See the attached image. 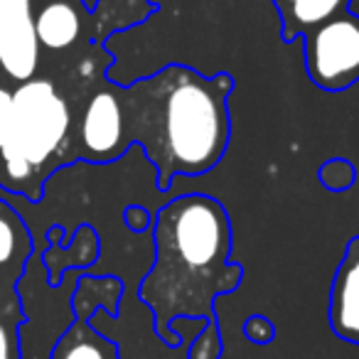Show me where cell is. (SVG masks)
<instances>
[{
	"mask_svg": "<svg viewBox=\"0 0 359 359\" xmlns=\"http://www.w3.org/2000/svg\"><path fill=\"white\" fill-rule=\"evenodd\" d=\"M330 330L342 342L359 347V234L344 249L330 285Z\"/></svg>",
	"mask_w": 359,
	"mask_h": 359,
	"instance_id": "obj_8",
	"label": "cell"
},
{
	"mask_svg": "<svg viewBox=\"0 0 359 359\" xmlns=\"http://www.w3.org/2000/svg\"><path fill=\"white\" fill-rule=\"evenodd\" d=\"M244 334L254 344H269L276 337V327L266 315H251L244 323Z\"/></svg>",
	"mask_w": 359,
	"mask_h": 359,
	"instance_id": "obj_16",
	"label": "cell"
},
{
	"mask_svg": "<svg viewBox=\"0 0 359 359\" xmlns=\"http://www.w3.org/2000/svg\"><path fill=\"white\" fill-rule=\"evenodd\" d=\"M32 239L11 205L0 200V278L20 280L32 261Z\"/></svg>",
	"mask_w": 359,
	"mask_h": 359,
	"instance_id": "obj_10",
	"label": "cell"
},
{
	"mask_svg": "<svg viewBox=\"0 0 359 359\" xmlns=\"http://www.w3.org/2000/svg\"><path fill=\"white\" fill-rule=\"evenodd\" d=\"M349 0H290L288 11H285V20L290 27H285V40L298 30H313V27L323 25L325 20L344 13Z\"/></svg>",
	"mask_w": 359,
	"mask_h": 359,
	"instance_id": "obj_13",
	"label": "cell"
},
{
	"mask_svg": "<svg viewBox=\"0 0 359 359\" xmlns=\"http://www.w3.org/2000/svg\"><path fill=\"white\" fill-rule=\"evenodd\" d=\"M37 67L40 42L32 0H0V69L22 84L35 79Z\"/></svg>",
	"mask_w": 359,
	"mask_h": 359,
	"instance_id": "obj_6",
	"label": "cell"
},
{
	"mask_svg": "<svg viewBox=\"0 0 359 359\" xmlns=\"http://www.w3.org/2000/svg\"><path fill=\"white\" fill-rule=\"evenodd\" d=\"M285 3H290V0H285Z\"/></svg>",
	"mask_w": 359,
	"mask_h": 359,
	"instance_id": "obj_19",
	"label": "cell"
},
{
	"mask_svg": "<svg viewBox=\"0 0 359 359\" xmlns=\"http://www.w3.org/2000/svg\"><path fill=\"white\" fill-rule=\"evenodd\" d=\"M35 32L45 50H69L81 35L79 11L72 0H50L35 13Z\"/></svg>",
	"mask_w": 359,
	"mask_h": 359,
	"instance_id": "obj_11",
	"label": "cell"
},
{
	"mask_svg": "<svg viewBox=\"0 0 359 359\" xmlns=\"http://www.w3.org/2000/svg\"><path fill=\"white\" fill-rule=\"evenodd\" d=\"M79 155L91 163L116 160L126 148L123 106L116 91L101 89L86 104L79 121Z\"/></svg>",
	"mask_w": 359,
	"mask_h": 359,
	"instance_id": "obj_7",
	"label": "cell"
},
{
	"mask_svg": "<svg viewBox=\"0 0 359 359\" xmlns=\"http://www.w3.org/2000/svg\"><path fill=\"white\" fill-rule=\"evenodd\" d=\"M318 177L330 192H344L352 187L354 177H357V170H354V165L349 160L332 158L320 168Z\"/></svg>",
	"mask_w": 359,
	"mask_h": 359,
	"instance_id": "obj_14",
	"label": "cell"
},
{
	"mask_svg": "<svg viewBox=\"0 0 359 359\" xmlns=\"http://www.w3.org/2000/svg\"><path fill=\"white\" fill-rule=\"evenodd\" d=\"M69 128V106L50 79L18 84L13 91V130L0 150V187L40 200L42 172L62 153Z\"/></svg>",
	"mask_w": 359,
	"mask_h": 359,
	"instance_id": "obj_3",
	"label": "cell"
},
{
	"mask_svg": "<svg viewBox=\"0 0 359 359\" xmlns=\"http://www.w3.org/2000/svg\"><path fill=\"white\" fill-rule=\"evenodd\" d=\"M99 251L101 244L94 226L81 224L74 231V239L65 249H60V229L57 226L50 229V249L42 254V264L47 269V283L57 288L69 271H89L99 259Z\"/></svg>",
	"mask_w": 359,
	"mask_h": 359,
	"instance_id": "obj_9",
	"label": "cell"
},
{
	"mask_svg": "<svg viewBox=\"0 0 359 359\" xmlns=\"http://www.w3.org/2000/svg\"><path fill=\"white\" fill-rule=\"evenodd\" d=\"M153 266L138 295L153 313V330L168 347L182 334L177 320H202L207 332H219L215 303L234 293L244 269L231 264V222L219 200L190 192L170 200L153 219Z\"/></svg>",
	"mask_w": 359,
	"mask_h": 359,
	"instance_id": "obj_1",
	"label": "cell"
},
{
	"mask_svg": "<svg viewBox=\"0 0 359 359\" xmlns=\"http://www.w3.org/2000/svg\"><path fill=\"white\" fill-rule=\"evenodd\" d=\"M229 74L212 79L182 65L121 91L126 143L140 140L158 168V185L172 177H202L222 163L231 138Z\"/></svg>",
	"mask_w": 359,
	"mask_h": 359,
	"instance_id": "obj_2",
	"label": "cell"
},
{
	"mask_svg": "<svg viewBox=\"0 0 359 359\" xmlns=\"http://www.w3.org/2000/svg\"><path fill=\"white\" fill-rule=\"evenodd\" d=\"M13 130V91L0 86V150L6 148Z\"/></svg>",
	"mask_w": 359,
	"mask_h": 359,
	"instance_id": "obj_17",
	"label": "cell"
},
{
	"mask_svg": "<svg viewBox=\"0 0 359 359\" xmlns=\"http://www.w3.org/2000/svg\"><path fill=\"white\" fill-rule=\"evenodd\" d=\"M20 280L0 278V359H22V337L20 330L27 315L22 308Z\"/></svg>",
	"mask_w": 359,
	"mask_h": 359,
	"instance_id": "obj_12",
	"label": "cell"
},
{
	"mask_svg": "<svg viewBox=\"0 0 359 359\" xmlns=\"http://www.w3.org/2000/svg\"><path fill=\"white\" fill-rule=\"evenodd\" d=\"M305 69L323 91H344L359 81V15L339 13L305 32Z\"/></svg>",
	"mask_w": 359,
	"mask_h": 359,
	"instance_id": "obj_5",
	"label": "cell"
},
{
	"mask_svg": "<svg viewBox=\"0 0 359 359\" xmlns=\"http://www.w3.org/2000/svg\"><path fill=\"white\" fill-rule=\"evenodd\" d=\"M153 219H155V217L140 205H130V207H126V212H123V222H126V226H128L130 231L153 229Z\"/></svg>",
	"mask_w": 359,
	"mask_h": 359,
	"instance_id": "obj_18",
	"label": "cell"
},
{
	"mask_svg": "<svg viewBox=\"0 0 359 359\" xmlns=\"http://www.w3.org/2000/svg\"><path fill=\"white\" fill-rule=\"evenodd\" d=\"M224 344H222V334L207 332L205 327L200 330V334L195 337V342L190 344L187 359H222Z\"/></svg>",
	"mask_w": 359,
	"mask_h": 359,
	"instance_id": "obj_15",
	"label": "cell"
},
{
	"mask_svg": "<svg viewBox=\"0 0 359 359\" xmlns=\"http://www.w3.org/2000/svg\"><path fill=\"white\" fill-rule=\"evenodd\" d=\"M121 295L123 283L116 276H81L72 293L74 320L65 332L57 334L47 359H121L118 344L91 325V315L96 310H106L116 318Z\"/></svg>",
	"mask_w": 359,
	"mask_h": 359,
	"instance_id": "obj_4",
	"label": "cell"
}]
</instances>
